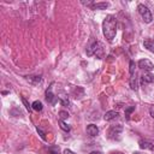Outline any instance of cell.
Returning a JSON list of instances; mask_svg holds the SVG:
<instances>
[{"instance_id":"ffe728a7","label":"cell","mask_w":154,"mask_h":154,"mask_svg":"<svg viewBox=\"0 0 154 154\" xmlns=\"http://www.w3.org/2000/svg\"><path fill=\"white\" fill-rule=\"evenodd\" d=\"M134 111H135V106H131V107H129V108L125 109V117H126V119H130V114Z\"/></svg>"},{"instance_id":"d4e9b609","label":"cell","mask_w":154,"mask_h":154,"mask_svg":"<svg viewBox=\"0 0 154 154\" xmlns=\"http://www.w3.org/2000/svg\"><path fill=\"white\" fill-rule=\"evenodd\" d=\"M64 154H76V153H73V152L70 150V149H65V150H64Z\"/></svg>"},{"instance_id":"52a82bcc","label":"cell","mask_w":154,"mask_h":154,"mask_svg":"<svg viewBox=\"0 0 154 154\" xmlns=\"http://www.w3.org/2000/svg\"><path fill=\"white\" fill-rule=\"evenodd\" d=\"M138 146L141 149H148V150H153L154 149V143L148 141V140H140L138 141Z\"/></svg>"},{"instance_id":"ba28073f","label":"cell","mask_w":154,"mask_h":154,"mask_svg":"<svg viewBox=\"0 0 154 154\" xmlns=\"http://www.w3.org/2000/svg\"><path fill=\"white\" fill-rule=\"evenodd\" d=\"M87 132H88L89 136L94 137V136H96V135L99 134V129H97V126H96L95 124H89V125L87 126Z\"/></svg>"},{"instance_id":"3957f363","label":"cell","mask_w":154,"mask_h":154,"mask_svg":"<svg viewBox=\"0 0 154 154\" xmlns=\"http://www.w3.org/2000/svg\"><path fill=\"white\" fill-rule=\"evenodd\" d=\"M137 10H138V13L141 14L142 19L144 20V23H150V22H152V19H153V16H152V13H150L149 8H148L146 5H143V4H140V5L137 6Z\"/></svg>"},{"instance_id":"8fae6325","label":"cell","mask_w":154,"mask_h":154,"mask_svg":"<svg viewBox=\"0 0 154 154\" xmlns=\"http://www.w3.org/2000/svg\"><path fill=\"white\" fill-rule=\"evenodd\" d=\"M25 79L28 82H30L31 84H38L42 82V77L41 76H25Z\"/></svg>"},{"instance_id":"7a4b0ae2","label":"cell","mask_w":154,"mask_h":154,"mask_svg":"<svg viewBox=\"0 0 154 154\" xmlns=\"http://www.w3.org/2000/svg\"><path fill=\"white\" fill-rule=\"evenodd\" d=\"M85 52H87V55H88V57L96 55L99 59H102V57H103V54H102V52H103V47H102V45H101L99 41L93 42V43L87 48Z\"/></svg>"},{"instance_id":"e0dca14e","label":"cell","mask_w":154,"mask_h":154,"mask_svg":"<svg viewBox=\"0 0 154 154\" xmlns=\"http://www.w3.org/2000/svg\"><path fill=\"white\" fill-rule=\"evenodd\" d=\"M135 67H136L135 61H134V60H130V64H129V72H130L131 76L135 73Z\"/></svg>"},{"instance_id":"4316f807","label":"cell","mask_w":154,"mask_h":154,"mask_svg":"<svg viewBox=\"0 0 154 154\" xmlns=\"http://www.w3.org/2000/svg\"><path fill=\"white\" fill-rule=\"evenodd\" d=\"M111 154H123V153L122 152H112Z\"/></svg>"},{"instance_id":"8992f818","label":"cell","mask_w":154,"mask_h":154,"mask_svg":"<svg viewBox=\"0 0 154 154\" xmlns=\"http://www.w3.org/2000/svg\"><path fill=\"white\" fill-rule=\"evenodd\" d=\"M53 85V84H52ZM52 85L46 90V101L51 105H55L58 102V97L52 93Z\"/></svg>"},{"instance_id":"2e32d148","label":"cell","mask_w":154,"mask_h":154,"mask_svg":"<svg viewBox=\"0 0 154 154\" xmlns=\"http://www.w3.org/2000/svg\"><path fill=\"white\" fill-rule=\"evenodd\" d=\"M59 125H60V129H61V130H64V131H66V132H69V131H70V129H71V128H70V125H67V124H66L64 120H61V119L59 120Z\"/></svg>"},{"instance_id":"603a6c76","label":"cell","mask_w":154,"mask_h":154,"mask_svg":"<svg viewBox=\"0 0 154 154\" xmlns=\"http://www.w3.org/2000/svg\"><path fill=\"white\" fill-rule=\"evenodd\" d=\"M36 130H37L38 135L41 136V138H42L43 141H46V140H47V138H46V134H45V132L42 131V129H41V128H38V126H36Z\"/></svg>"},{"instance_id":"5b68a950","label":"cell","mask_w":154,"mask_h":154,"mask_svg":"<svg viewBox=\"0 0 154 154\" xmlns=\"http://www.w3.org/2000/svg\"><path fill=\"white\" fill-rule=\"evenodd\" d=\"M138 67L144 70V71H147V72H150L154 69V64L148 59H141L138 61Z\"/></svg>"},{"instance_id":"277c9868","label":"cell","mask_w":154,"mask_h":154,"mask_svg":"<svg viewBox=\"0 0 154 154\" xmlns=\"http://www.w3.org/2000/svg\"><path fill=\"white\" fill-rule=\"evenodd\" d=\"M123 132V125L120 124H117V125H112L109 129H108V138L111 140H118L119 138V135Z\"/></svg>"},{"instance_id":"7402d4cb","label":"cell","mask_w":154,"mask_h":154,"mask_svg":"<svg viewBox=\"0 0 154 154\" xmlns=\"http://www.w3.org/2000/svg\"><path fill=\"white\" fill-rule=\"evenodd\" d=\"M59 100H60V102H61V105H63V106H69V105H70L69 99H67V97H65V96H61Z\"/></svg>"},{"instance_id":"9c48e42d","label":"cell","mask_w":154,"mask_h":154,"mask_svg":"<svg viewBox=\"0 0 154 154\" xmlns=\"http://www.w3.org/2000/svg\"><path fill=\"white\" fill-rule=\"evenodd\" d=\"M141 79H142V83H152L154 82V75L150 72H144L141 76Z\"/></svg>"},{"instance_id":"30bf717a","label":"cell","mask_w":154,"mask_h":154,"mask_svg":"<svg viewBox=\"0 0 154 154\" xmlns=\"http://www.w3.org/2000/svg\"><path fill=\"white\" fill-rule=\"evenodd\" d=\"M130 88L132 89V90H138V79H137V77H136V73H134L131 77H130Z\"/></svg>"},{"instance_id":"9a60e30c","label":"cell","mask_w":154,"mask_h":154,"mask_svg":"<svg viewBox=\"0 0 154 154\" xmlns=\"http://www.w3.org/2000/svg\"><path fill=\"white\" fill-rule=\"evenodd\" d=\"M143 46L149 51V52H154V43L150 41V40H146L143 42Z\"/></svg>"},{"instance_id":"484cf974","label":"cell","mask_w":154,"mask_h":154,"mask_svg":"<svg viewBox=\"0 0 154 154\" xmlns=\"http://www.w3.org/2000/svg\"><path fill=\"white\" fill-rule=\"evenodd\" d=\"M89 154H102L101 152H96V150H94V152H90Z\"/></svg>"},{"instance_id":"6da1fadb","label":"cell","mask_w":154,"mask_h":154,"mask_svg":"<svg viewBox=\"0 0 154 154\" xmlns=\"http://www.w3.org/2000/svg\"><path fill=\"white\" fill-rule=\"evenodd\" d=\"M102 32L103 36L107 38V41H112L116 37L117 34V19L114 16L108 14L102 22Z\"/></svg>"},{"instance_id":"44dd1931","label":"cell","mask_w":154,"mask_h":154,"mask_svg":"<svg viewBox=\"0 0 154 154\" xmlns=\"http://www.w3.org/2000/svg\"><path fill=\"white\" fill-rule=\"evenodd\" d=\"M22 102L24 103V106H25V108H26V109H28L29 112H31V109H32V107H31V105H29V102L26 101V99H25V97H23V96H22Z\"/></svg>"},{"instance_id":"7c38bea8","label":"cell","mask_w":154,"mask_h":154,"mask_svg":"<svg viewBox=\"0 0 154 154\" xmlns=\"http://www.w3.org/2000/svg\"><path fill=\"white\" fill-rule=\"evenodd\" d=\"M117 117H118V112H117V111H108V112L105 113L103 119H105L106 122H109V120H112V119H116Z\"/></svg>"},{"instance_id":"ac0fdd59","label":"cell","mask_w":154,"mask_h":154,"mask_svg":"<svg viewBox=\"0 0 154 154\" xmlns=\"http://www.w3.org/2000/svg\"><path fill=\"white\" fill-rule=\"evenodd\" d=\"M69 117H70L69 112H66V111H60V112H59V118H60L61 120H64V119H67Z\"/></svg>"},{"instance_id":"d6986e66","label":"cell","mask_w":154,"mask_h":154,"mask_svg":"<svg viewBox=\"0 0 154 154\" xmlns=\"http://www.w3.org/2000/svg\"><path fill=\"white\" fill-rule=\"evenodd\" d=\"M48 154H59V148H58L57 146L49 147V148H48Z\"/></svg>"},{"instance_id":"5bb4252c","label":"cell","mask_w":154,"mask_h":154,"mask_svg":"<svg viewBox=\"0 0 154 154\" xmlns=\"http://www.w3.org/2000/svg\"><path fill=\"white\" fill-rule=\"evenodd\" d=\"M31 107H32V109H34V111H36V112H40V111H42V108H43L42 102H41V101H38V100L34 101V102L31 103Z\"/></svg>"},{"instance_id":"4fadbf2b","label":"cell","mask_w":154,"mask_h":154,"mask_svg":"<svg viewBox=\"0 0 154 154\" xmlns=\"http://www.w3.org/2000/svg\"><path fill=\"white\" fill-rule=\"evenodd\" d=\"M93 10H106L108 7V2H96L90 6Z\"/></svg>"},{"instance_id":"cb8c5ba5","label":"cell","mask_w":154,"mask_h":154,"mask_svg":"<svg viewBox=\"0 0 154 154\" xmlns=\"http://www.w3.org/2000/svg\"><path fill=\"white\" fill-rule=\"evenodd\" d=\"M149 113H150V116H152V118H154V105L149 108Z\"/></svg>"}]
</instances>
